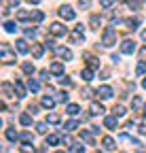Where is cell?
Instances as JSON below:
<instances>
[{"instance_id":"58","label":"cell","mask_w":146,"mask_h":153,"mask_svg":"<svg viewBox=\"0 0 146 153\" xmlns=\"http://www.w3.org/2000/svg\"><path fill=\"white\" fill-rule=\"evenodd\" d=\"M142 87H144V89H146V79H144V81H142Z\"/></svg>"},{"instance_id":"61","label":"cell","mask_w":146,"mask_h":153,"mask_svg":"<svg viewBox=\"0 0 146 153\" xmlns=\"http://www.w3.org/2000/svg\"><path fill=\"white\" fill-rule=\"evenodd\" d=\"M0 128H2V121H0Z\"/></svg>"},{"instance_id":"2","label":"cell","mask_w":146,"mask_h":153,"mask_svg":"<svg viewBox=\"0 0 146 153\" xmlns=\"http://www.w3.org/2000/svg\"><path fill=\"white\" fill-rule=\"evenodd\" d=\"M0 60H2L4 64H13L17 60V55H15V51L9 45H0Z\"/></svg>"},{"instance_id":"57","label":"cell","mask_w":146,"mask_h":153,"mask_svg":"<svg viewBox=\"0 0 146 153\" xmlns=\"http://www.w3.org/2000/svg\"><path fill=\"white\" fill-rule=\"evenodd\" d=\"M9 2H11V4H15V7H17V4H19V0H9Z\"/></svg>"},{"instance_id":"17","label":"cell","mask_w":146,"mask_h":153,"mask_svg":"<svg viewBox=\"0 0 146 153\" xmlns=\"http://www.w3.org/2000/svg\"><path fill=\"white\" fill-rule=\"evenodd\" d=\"M28 89H30V91H38V89H40V83L30 76V79H28Z\"/></svg>"},{"instance_id":"16","label":"cell","mask_w":146,"mask_h":153,"mask_svg":"<svg viewBox=\"0 0 146 153\" xmlns=\"http://www.w3.org/2000/svg\"><path fill=\"white\" fill-rule=\"evenodd\" d=\"M2 91H4V96H7V98H13V91H15V87L11 85V83H2Z\"/></svg>"},{"instance_id":"49","label":"cell","mask_w":146,"mask_h":153,"mask_svg":"<svg viewBox=\"0 0 146 153\" xmlns=\"http://www.w3.org/2000/svg\"><path fill=\"white\" fill-rule=\"evenodd\" d=\"M79 4H81V7H85V9H87V7H89V4H91V0H79Z\"/></svg>"},{"instance_id":"47","label":"cell","mask_w":146,"mask_h":153,"mask_svg":"<svg viewBox=\"0 0 146 153\" xmlns=\"http://www.w3.org/2000/svg\"><path fill=\"white\" fill-rule=\"evenodd\" d=\"M28 113H30V115H36V113H38V106H36V104H30Z\"/></svg>"},{"instance_id":"35","label":"cell","mask_w":146,"mask_h":153,"mask_svg":"<svg viewBox=\"0 0 146 153\" xmlns=\"http://www.w3.org/2000/svg\"><path fill=\"white\" fill-rule=\"evenodd\" d=\"M36 132H38V134H47V123H45V121L36 123Z\"/></svg>"},{"instance_id":"25","label":"cell","mask_w":146,"mask_h":153,"mask_svg":"<svg viewBox=\"0 0 146 153\" xmlns=\"http://www.w3.org/2000/svg\"><path fill=\"white\" fill-rule=\"evenodd\" d=\"M81 74H83V81H91L93 79V68H85Z\"/></svg>"},{"instance_id":"52","label":"cell","mask_w":146,"mask_h":153,"mask_svg":"<svg viewBox=\"0 0 146 153\" xmlns=\"http://www.w3.org/2000/svg\"><path fill=\"white\" fill-rule=\"evenodd\" d=\"M140 57H142V60H146V47H144V49H140Z\"/></svg>"},{"instance_id":"30","label":"cell","mask_w":146,"mask_h":153,"mask_svg":"<svg viewBox=\"0 0 146 153\" xmlns=\"http://www.w3.org/2000/svg\"><path fill=\"white\" fill-rule=\"evenodd\" d=\"M81 140L89 143V145H93V136H91V132H81Z\"/></svg>"},{"instance_id":"1","label":"cell","mask_w":146,"mask_h":153,"mask_svg":"<svg viewBox=\"0 0 146 153\" xmlns=\"http://www.w3.org/2000/svg\"><path fill=\"white\" fill-rule=\"evenodd\" d=\"M114 43H117V30L112 26H108L104 30V34H102V45L104 47H112Z\"/></svg>"},{"instance_id":"21","label":"cell","mask_w":146,"mask_h":153,"mask_svg":"<svg viewBox=\"0 0 146 153\" xmlns=\"http://www.w3.org/2000/svg\"><path fill=\"white\" fill-rule=\"evenodd\" d=\"M64 128H66V132H74V130L79 128V121H76V119H72V121H66V126H64Z\"/></svg>"},{"instance_id":"18","label":"cell","mask_w":146,"mask_h":153,"mask_svg":"<svg viewBox=\"0 0 146 153\" xmlns=\"http://www.w3.org/2000/svg\"><path fill=\"white\" fill-rule=\"evenodd\" d=\"M47 123H51V126H57V123H59V115H55V113H49V115H47Z\"/></svg>"},{"instance_id":"10","label":"cell","mask_w":146,"mask_h":153,"mask_svg":"<svg viewBox=\"0 0 146 153\" xmlns=\"http://www.w3.org/2000/svg\"><path fill=\"white\" fill-rule=\"evenodd\" d=\"M83 41H85V34H83L81 30H74V32L70 34V43H74V45H81Z\"/></svg>"},{"instance_id":"9","label":"cell","mask_w":146,"mask_h":153,"mask_svg":"<svg viewBox=\"0 0 146 153\" xmlns=\"http://www.w3.org/2000/svg\"><path fill=\"white\" fill-rule=\"evenodd\" d=\"M32 55L36 57V60H40V57L45 55V45H40V43H34V45H32Z\"/></svg>"},{"instance_id":"55","label":"cell","mask_w":146,"mask_h":153,"mask_svg":"<svg viewBox=\"0 0 146 153\" xmlns=\"http://www.w3.org/2000/svg\"><path fill=\"white\" fill-rule=\"evenodd\" d=\"M140 36H142V41H146V30H142V34H140Z\"/></svg>"},{"instance_id":"3","label":"cell","mask_w":146,"mask_h":153,"mask_svg":"<svg viewBox=\"0 0 146 153\" xmlns=\"http://www.w3.org/2000/svg\"><path fill=\"white\" fill-rule=\"evenodd\" d=\"M49 32H51L53 36H66V34H68L66 26H62L59 22H55V24H51V26H49Z\"/></svg>"},{"instance_id":"28","label":"cell","mask_w":146,"mask_h":153,"mask_svg":"<svg viewBox=\"0 0 146 153\" xmlns=\"http://www.w3.org/2000/svg\"><path fill=\"white\" fill-rule=\"evenodd\" d=\"M102 145H104V149H108V151H110V149H114V140H112L110 136H106V138L102 140Z\"/></svg>"},{"instance_id":"8","label":"cell","mask_w":146,"mask_h":153,"mask_svg":"<svg viewBox=\"0 0 146 153\" xmlns=\"http://www.w3.org/2000/svg\"><path fill=\"white\" fill-rule=\"evenodd\" d=\"M49 72L55 74V76H62V74H64V64H62V62H53V64L49 66Z\"/></svg>"},{"instance_id":"60","label":"cell","mask_w":146,"mask_h":153,"mask_svg":"<svg viewBox=\"0 0 146 153\" xmlns=\"http://www.w3.org/2000/svg\"><path fill=\"white\" fill-rule=\"evenodd\" d=\"M55 153H64V151H55Z\"/></svg>"},{"instance_id":"23","label":"cell","mask_w":146,"mask_h":153,"mask_svg":"<svg viewBox=\"0 0 146 153\" xmlns=\"http://www.w3.org/2000/svg\"><path fill=\"white\" fill-rule=\"evenodd\" d=\"M70 153H85V147L79 145V143H72L70 145Z\"/></svg>"},{"instance_id":"56","label":"cell","mask_w":146,"mask_h":153,"mask_svg":"<svg viewBox=\"0 0 146 153\" xmlns=\"http://www.w3.org/2000/svg\"><path fill=\"white\" fill-rule=\"evenodd\" d=\"M28 2H30V4H38V2H40V0H28Z\"/></svg>"},{"instance_id":"51","label":"cell","mask_w":146,"mask_h":153,"mask_svg":"<svg viewBox=\"0 0 146 153\" xmlns=\"http://www.w3.org/2000/svg\"><path fill=\"white\" fill-rule=\"evenodd\" d=\"M110 60H112V62H119V60H121V55H119V53H112Z\"/></svg>"},{"instance_id":"37","label":"cell","mask_w":146,"mask_h":153,"mask_svg":"<svg viewBox=\"0 0 146 153\" xmlns=\"http://www.w3.org/2000/svg\"><path fill=\"white\" fill-rule=\"evenodd\" d=\"M21 153H34V147H32V143H26V145H21Z\"/></svg>"},{"instance_id":"41","label":"cell","mask_w":146,"mask_h":153,"mask_svg":"<svg viewBox=\"0 0 146 153\" xmlns=\"http://www.w3.org/2000/svg\"><path fill=\"white\" fill-rule=\"evenodd\" d=\"M114 2H117V0H102V7H104V9H110Z\"/></svg>"},{"instance_id":"14","label":"cell","mask_w":146,"mask_h":153,"mask_svg":"<svg viewBox=\"0 0 146 153\" xmlns=\"http://www.w3.org/2000/svg\"><path fill=\"white\" fill-rule=\"evenodd\" d=\"M59 17H64V19H74V11H72L70 7H62V9H59Z\"/></svg>"},{"instance_id":"6","label":"cell","mask_w":146,"mask_h":153,"mask_svg":"<svg viewBox=\"0 0 146 153\" xmlns=\"http://www.w3.org/2000/svg\"><path fill=\"white\" fill-rule=\"evenodd\" d=\"M134 51H136V43L129 41V38H125V41L121 43V53H127V55H129V53H134Z\"/></svg>"},{"instance_id":"43","label":"cell","mask_w":146,"mask_h":153,"mask_svg":"<svg viewBox=\"0 0 146 153\" xmlns=\"http://www.w3.org/2000/svg\"><path fill=\"white\" fill-rule=\"evenodd\" d=\"M98 24H100V17L93 15V17H91V28H98Z\"/></svg>"},{"instance_id":"12","label":"cell","mask_w":146,"mask_h":153,"mask_svg":"<svg viewBox=\"0 0 146 153\" xmlns=\"http://www.w3.org/2000/svg\"><path fill=\"white\" fill-rule=\"evenodd\" d=\"M40 106L51 111L53 106H55V98H51V96H43V100H40Z\"/></svg>"},{"instance_id":"42","label":"cell","mask_w":146,"mask_h":153,"mask_svg":"<svg viewBox=\"0 0 146 153\" xmlns=\"http://www.w3.org/2000/svg\"><path fill=\"white\" fill-rule=\"evenodd\" d=\"M28 17H30L28 11H17V19H28Z\"/></svg>"},{"instance_id":"19","label":"cell","mask_w":146,"mask_h":153,"mask_svg":"<svg viewBox=\"0 0 146 153\" xmlns=\"http://www.w3.org/2000/svg\"><path fill=\"white\" fill-rule=\"evenodd\" d=\"M7 138H9L11 143H17V140H19V134H17L15 130H11V128H9V130H7Z\"/></svg>"},{"instance_id":"40","label":"cell","mask_w":146,"mask_h":153,"mask_svg":"<svg viewBox=\"0 0 146 153\" xmlns=\"http://www.w3.org/2000/svg\"><path fill=\"white\" fill-rule=\"evenodd\" d=\"M45 47H51V49H55V47H57V43H55V38H47V43H45Z\"/></svg>"},{"instance_id":"50","label":"cell","mask_w":146,"mask_h":153,"mask_svg":"<svg viewBox=\"0 0 146 153\" xmlns=\"http://www.w3.org/2000/svg\"><path fill=\"white\" fill-rule=\"evenodd\" d=\"M40 79H45V81L49 79V70H40Z\"/></svg>"},{"instance_id":"54","label":"cell","mask_w":146,"mask_h":153,"mask_svg":"<svg viewBox=\"0 0 146 153\" xmlns=\"http://www.w3.org/2000/svg\"><path fill=\"white\" fill-rule=\"evenodd\" d=\"M4 108H7V106H4V102H2V100H0V113H2Z\"/></svg>"},{"instance_id":"13","label":"cell","mask_w":146,"mask_h":153,"mask_svg":"<svg viewBox=\"0 0 146 153\" xmlns=\"http://www.w3.org/2000/svg\"><path fill=\"white\" fill-rule=\"evenodd\" d=\"M89 113H91V115H104V106H102L100 102H91Z\"/></svg>"},{"instance_id":"31","label":"cell","mask_w":146,"mask_h":153,"mask_svg":"<svg viewBox=\"0 0 146 153\" xmlns=\"http://www.w3.org/2000/svg\"><path fill=\"white\" fill-rule=\"evenodd\" d=\"M19 138H21L23 143H34V134H30V132H23V134H19Z\"/></svg>"},{"instance_id":"29","label":"cell","mask_w":146,"mask_h":153,"mask_svg":"<svg viewBox=\"0 0 146 153\" xmlns=\"http://www.w3.org/2000/svg\"><path fill=\"white\" fill-rule=\"evenodd\" d=\"M79 111H81L79 104H68V106H66V113H68V115H79Z\"/></svg>"},{"instance_id":"7","label":"cell","mask_w":146,"mask_h":153,"mask_svg":"<svg viewBox=\"0 0 146 153\" xmlns=\"http://www.w3.org/2000/svg\"><path fill=\"white\" fill-rule=\"evenodd\" d=\"M53 51H55V53L62 57V60H66V62H68V60H72V51H70V49H66V47H59V45H57Z\"/></svg>"},{"instance_id":"36","label":"cell","mask_w":146,"mask_h":153,"mask_svg":"<svg viewBox=\"0 0 146 153\" xmlns=\"http://www.w3.org/2000/svg\"><path fill=\"white\" fill-rule=\"evenodd\" d=\"M125 24H127V28H134V30H136V28L140 26V19H127Z\"/></svg>"},{"instance_id":"26","label":"cell","mask_w":146,"mask_h":153,"mask_svg":"<svg viewBox=\"0 0 146 153\" xmlns=\"http://www.w3.org/2000/svg\"><path fill=\"white\" fill-rule=\"evenodd\" d=\"M30 17L34 19V22H43V19H45V13H43V11H32Z\"/></svg>"},{"instance_id":"22","label":"cell","mask_w":146,"mask_h":153,"mask_svg":"<svg viewBox=\"0 0 146 153\" xmlns=\"http://www.w3.org/2000/svg\"><path fill=\"white\" fill-rule=\"evenodd\" d=\"M19 123H21V126H30V123H32V115H30V113H23L21 117H19Z\"/></svg>"},{"instance_id":"38","label":"cell","mask_w":146,"mask_h":153,"mask_svg":"<svg viewBox=\"0 0 146 153\" xmlns=\"http://www.w3.org/2000/svg\"><path fill=\"white\" fill-rule=\"evenodd\" d=\"M87 57H89V68H98L100 66V62L95 60V57H91V55H87Z\"/></svg>"},{"instance_id":"34","label":"cell","mask_w":146,"mask_h":153,"mask_svg":"<svg viewBox=\"0 0 146 153\" xmlns=\"http://www.w3.org/2000/svg\"><path fill=\"white\" fill-rule=\"evenodd\" d=\"M55 102L66 104V102H68V94H66V91H59V94H57V98H55Z\"/></svg>"},{"instance_id":"59","label":"cell","mask_w":146,"mask_h":153,"mask_svg":"<svg viewBox=\"0 0 146 153\" xmlns=\"http://www.w3.org/2000/svg\"><path fill=\"white\" fill-rule=\"evenodd\" d=\"M144 117H146V104H144Z\"/></svg>"},{"instance_id":"24","label":"cell","mask_w":146,"mask_h":153,"mask_svg":"<svg viewBox=\"0 0 146 153\" xmlns=\"http://www.w3.org/2000/svg\"><path fill=\"white\" fill-rule=\"evenodd\" d=\"M15 91H17V98H23L26 96V89H23V85L19 81H15Z\"/></svg>"},{"instance_id":"5","label":"cell","mask_w":146,"mask_h":153,"mask_svg":"<svg viewBox=\"0 0 146 153\" xmlns=\"http://www.w3.org/2000/svg\"><path fill=\"white\" fill-rule=\"evenodd\" d=\"M117 123H119L117 115H108V117H104V128L106 130H117Z\"/></svg>"},{"instance_id":"11","label":"cell","mask_w":146,"mask_h":153,"mask_svg":"<svg viewBox=\"0 0 146 153\" xmlns=\"http://www.w3.org/2000/svg\"><path fill=\"white\" fill-rule=\"evenodd\" d=\"M15 49L19 51V53H28V51H30L28 41H26V38H19V41H15Z\"/></svg>"},{"instance_id":"33","label":"cell","mask_w":146,"mask_h":153,"mask_svg":"<svg viewBox=\"0 0 146 153\" xmlns=\"http://www.w3.org/2000/svg\"><path fill=\"white\" fill-rule=\"evenodd\" d=\"M136 74H138V76H142V74H146V64H144V62H140V64L136 66Z\"/></svg>"},{"instance_id":"27","label":"cell","mask_w":146,"mask_h":153,"mask_svg":"<svg viewBox=\"0 0 146 153\" xmlns=\"http://www.w3.org/2000/svg\"><path fill=\"white\" fill-rule=\"evenodd\" d=\"M17 28H19V26H17L15 22H7V24H4V30H7L9 34H13V32H17Z\"/></svg>"},{"instance_id":"45","label":"cell","mask_w":146,"mask_h":153,"mask_svg":"<svg viewBox=\"0 0 146 153\" xmlns=\"http://www.w3.org/2000/svg\"><path fill=\"white\" fill-rule=\"evenodd\" d=\"M23 32H26V36H32V38L36 36V30H34V28H26Z\"/></svg>"},{"instance_id":"15","label":"cell","mask_w":146,"mask_h":153,"mask_svg":"<svg viewBox=\"0 0 146 153\" xmlns=\"http://www.w3.org/2000/svg\"><path fill=\"white\" fill-rule=\"evenodd\" d=\"M112 115H117V117H125V115H127V108H125L123 104H117V106L112 108Z\"/></svg>"},{"instance_id":"39","label":"cell","mask_w":146,"mask_h":153,"mask_svg":"<svg viewBox=\"0 0 146 153\" xmlns=\"http://www.w3.org/2000/svg\"><path fill=\"white\" fill-rule=\"evenodd\" d=\"M140 106H142V100H140V98H134V100H131V108H134V111H138Z\"/></svg>"},{"instance_id":"53","label":"cell","mask_w":146,"mask_h":153,"mask_svg":"<svg viewBox=\"0 0 146 153\" xmlns=\"http://www.w3.org/2000/svg\"><path fill=\"white\" fill-rule=\"evenodd\" d=\"M138 130H140V134H146V126H140Z\"/></svg>"},{"instance_id":"20","label":"cell","mask_w":146,"mask_h":153,"mask_svg":"<svg viewBox=\"0 0 146 153\" xmlns=\"http://www.w3.org/2000/svg\"><path fill=\"white\" fill-rule=\"evenodd\" d=\"M21 68H23V72H26V74H30V76H32V74L36 72V68H34V64H32V62H26V64H23Z\"/></svg>"},{"instance_id":"32","label":"cell","mask_w":146,"mask_h":153,"mask_svg":"<svg viewBox=\"0 0 146 153\" xmlns=\"http://www.w3.org/2000/svg\"><path fill=\"white\" fill-rule=\"evenodd\" d=\"M57 143H59L57 134H49V136H47V145H57Z\"/></svg>"},{"instance_id":"44","label":"cell","mask_w":146,"mask_h":153,"mask_svg":"<svg viewBox=\"0 0 146 153\" xmlns=\"http://www.w3.org/2000/svg\"><path fill=\"white\" fill-rule=\"evenodd\" d=\"M62 85H64V87H72V81H70V79H66V76L62 74Z\"/></svg>"},{"instance_id":"4","label":"cell","mask_w":146,"mask_h":153,"mask_svg":"<svg viewBox=\"0 0 146 153\" xmlns=\"http://www.w3.org/2000/svg\"><path fill=\"white\" fill-rule=\"evenodd\" d=\"M95 94L100 96L102 100H108V98H112V94H114V91H112V87H110V85H102Z\"/></svg>"},{"instance_id":"48","label":"cell","mask_w":146,"mask_h":153,"mask_svg":"<svg viewBox=\"0 0 146 153\" xmlns=\"http://www.w3.org/2000/svg\"><path fill=\"white\" fill-rule=\"evenodd\" d=\"M123 143H131V136H127V134H121V136H119Z\"/></svg>"},{"instance_id":"46","label":"cell","mask_w":146,"mask_h":153,"mask_svg":"<svg viewBox=\"0 0 146 153\" xmlns=\"http://www.w3.org/2000/svg\"><path fill=\"white\" fill-rule=\"evenodd\" d=\"M81 96H83V98H91V96H93V91L87 87V89H83V94H81Z\"/></svg>"}]
</instances>
